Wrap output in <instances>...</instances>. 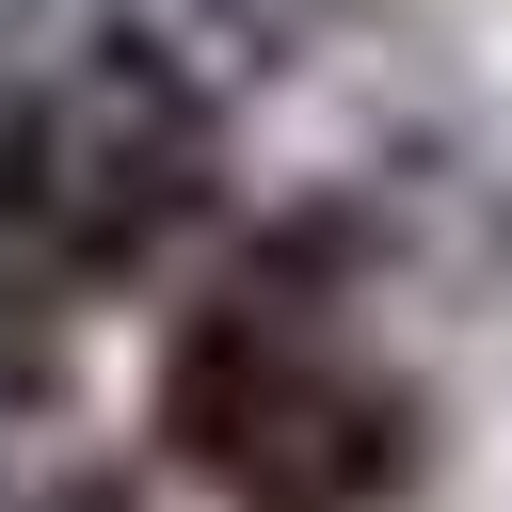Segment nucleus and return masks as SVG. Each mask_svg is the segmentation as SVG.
I'll list each match as a JSON object with an SVG mask.
<instances>
[{
  "label": "nucleus",
  "mask_w": 512,
  "mask_h": 512,
  "mask_svg": "<svg viewBox=\"0 0 512 512\" xmlns=\"http://www.w3.org/2000/svg\"><path fill=\"white\" fill-rule=\"evenodd\" d=\"M160 32L208 64V80H288L352 32V0H160Z\"/></svg>",
  "instance_id": "7ed1b4c3"
},
{
  "label": "nucleus",
  "mask_w": 512,
  "mask_h": 512,
  "mask_svg": "<svg viewBox=\"0 0 512 512\" xmlns=\"http://www.w3.org/2000/svg\"><path fill=\"white\" fill-rule=\"evenodd\" d=\"M224 192V80L176 32H80L0 80V304L160 272Z\"/></svg>",
  "instance_id": "f03ea898"
},
{
  "label": "nucleus",
  "mask_w": 512,
  "mask_h": 512,
  "mask_svg": "<svg viewBox=\"0 0 512 512\" xmlns=\"http://www.w3.org/2000/svg\"><path fill=\"white\" fill-rule=\"evenodd\" d=\"M160 448L224 512H400L432 464L416 384L352 336V224H272L176 336H160Z\"/></svg>",
  "instance_id": "f257e3e1"
},
{
  "label": "nucleus",
  "mask_w": 512,
  "mask_h": 512,
  "mask_svg": "<svg viewBox=\"0 0 512 512\" xmlns=\"http://www.w3.org/2000/svg\"><path fill=\"white\" fill-rule=\"evenodd\" d=\"M0 512H144L112 464H80V480H32V496H0Z\"/></svg>",
  "instance_id": "20e7f679"
}]
</instances>
